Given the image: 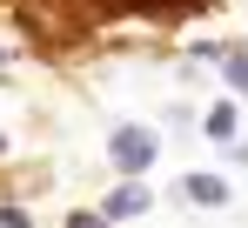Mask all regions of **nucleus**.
<instances>
[{
	"mask_svg": "<svg viewBox=\"0 0 248 228\" xmlns=\"http://www.w3.org/2000/svg\"><path fill=\"white\" fill-rule=\"evenodd\" d=\"M155 148H161V141H155V134H148V128H134V121H127V128H114V134H108V154H114V168H121L127 181H141V175H148V168H155Z\"/></svg>",
	"mask_w": 248,
	"mask_h": 228,
	"instance_id": "nucleus-1",
	"label": "nucleus"
},
{
	"mask_svg": "<svg viewBox=\"0 0 248 228\" xmlns=\"http://www.w3.org/2000/svg\"><path fill=\"white\" fill-rule=\"evenodd\" d=\"M148 201H155L148 181H121V188L108 195V208H101V215H108V222H127V215H148Z\"/></svg>",
	"mask_w": 248,
	"mask_h": 228,
	"instance_id": "nucleus-2",
	"label": "nucleus"
},
{
	"mask_svg": "<svg viewBox=\"0 0 248 228\" xmlns=\"http://www.w3.org/2000/svg\"><path fill=\"white\" fill-rule=\"evenodd\" d=\"M181 195H188V201H202V208H221V201H228V181H221V175H188Z\"/></svg>",
	"mask_w": 248,
	"mask_h": 228,
	"instance_id": "nucleus-3",
	"label": "nucleus"
},
{
	"mask_svg": "<svg viewBox=\"0 0 248 228\" xmlns=\"http://www.w3.org/2000/svg\"><path fill=\"white\" fill-rule=\"evenodd\" d=\"M208 141H235V101H215L208 108V128H202Z\"/></svg>",
	"mask_w": 248,
	"mask_h": 228,
	"instance_id": "nucleus-4",
	"label": "nucleus"
},
{
	"mask_svg": "<svg viewBox=\"0 0 248 228\" xmlns=\"http://www.w3.org/2000/svg\"><path fill=\"white\" fill-rule=\"evenodd\" d=\"M108 7H121V14L127 7H141V14H174V7H188V0H108Z\"/></svg>",
	"mask_w": 248,
	"mask_h": 228,
	"instance_id": "nucleus-5",
	"label": "nucleus"
},
{
	"mask_svg": "<svg viewBox=\"0 0 248 228\" xmlns=\"http://www.w3.org/2000/svg\"><path fill=\"white\" fill-rule=\"evenodd\" d=\"M228 87L248 94V54H228Z\"/></svg>",
	"mask_w": 248,
	"mask_h": 228,
	"instance_id": "nucleus-6",
	"label": "nucleus"
},
{
	"mask_svg": "<svg viewBox=\"0 0 248 228\" xmlns=\"http://www.w3.org/2000/svg\"><path fill=\"white\" fill-rule=\"evenodd\" d=\"M67 228H108V215H74Z\"/></svg>",
	"mask_w": 248,
	"mask_h": 228,
	"instance_id": "nucleus-7",
	"label": "nucleus"
},
{
	"mask_svg": "<svg viewBox=\"0 0 248 228\" xmlns=\"http://www.w3.org/2000/svg\"><path fill=\"white\" fill-rule=\"evenodd\" d=\"M0 148H7V134H0Z\"/></svg>",
	"mask_w": 248,
	"mask_h": 228,
	"instance_id": "nucleus-8",
	"label": "nucleus"
}]
</instances>
